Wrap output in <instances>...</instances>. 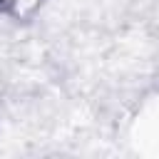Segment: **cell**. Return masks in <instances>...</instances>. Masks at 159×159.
<instances>
[{
	"label": "cell",
	"instance_id": "1",
	"mask_svg": "<svg viewBox=\"0 0 159 159\" xmlns=\"http://www.w3.org/2000/svg\"><path fill=\"white\" fill-rule=\"evenodd\" d=\"M45 0H0V17H7L12 22H30Z\"/></svg>",
	"mask_w": 159,
	"mask_h": 159
}]
</instances>
